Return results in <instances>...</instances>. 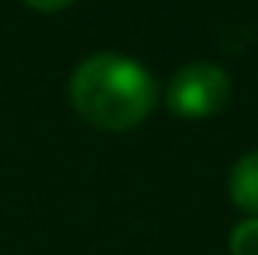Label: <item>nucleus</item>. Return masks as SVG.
Masks as SVG:
<instances>
[{
	"label": "nucleus",
	"instance_id": "nucleus-1",
	"mask_svg": "<svg viewBox=\"0 0 258 255\" xmlns=\"http://www.w3.org/2000/svg\"><path fill=\"white\" fill-rule=\"evenodd\" d=\"M157 82L131 56L95 52L82 59L69 79V102L88 124L101 131H127L154 108Z\"/></svg>",
	"mask_w": 258,
	"mask_h": 255
},
{
	"label": "nucleus",
	"instance_id": "nucleus-2",
	"mask_svg": "<svg viewBox=\"0 0 258 255\" xmlns=\"http://www.w3.org/2000/svg\"><path fill=\"white\" fill-rule=\"evenodd\" d=\"M232 95V79L216 62H186L173 72L170 89H167V105L180 118H209L222 111V105Z\"/></svg>",
	"mask_w": 258,
	"mask_h": 255
},
{
	"label": "nucleus",
	"instance_id": "nucleus-3",
	"mask_svg": "<svg viewBox=\"0 0 258 255\" xmlns=\"http://www.w3.org/2000/svg\"><path fill=\"white\" fill-rule=\"evenodd\" d=\"M229 197L239 210L258 216V151H248L229 170Z\"/></svg>",
	"mask_w": 258,
	"mask_h": 255
},
{
	"label": "nucleus",
	"instance_id": "nucleus-4",
	"mask_svg": "<svg viewBox=\"0 0 258 255\" xmlns=\"http://www.w3.org/2000/svg\"><path fill=\"white\" fill-rule=\"evenodd\" d=\"M229 255H258V216L242 219L229 236Z\"/></svg>",
	"mask_w": 258,
	"mask_h": 255
},
{
	"label": "nucleus",
	"instance_id": "nucleus-5",
	"mask_svg": "<svg viewBox=\"0 0 258 255\" xmlns=\"http://www.w3.org/2000/svg\"><path fill=\"white\" fill-rule=\"evenodd\" d=\"M30 10H39V13H56V10H66L72 0H23Z\"/></svg>",
	"mask_w": 258,
	"mask_h": 255
}]
</instances>
